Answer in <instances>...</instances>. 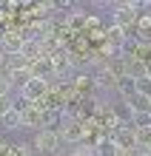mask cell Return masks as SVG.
<instances>
[{
  "mask_svg": "<svg viewBox=\"0 0 151 156\" xmlns=\"http://www.w3.org/2000/svg\"><path fill=\"white\" fill-rule=\"evenodd\" d=\"M23 43H26V31L17 29V26H9L0 34V48L6 51V57H17L23 54Z\"/></svg>",
  "mask_w": 151,
  "mask_h": 156,
  "instance_id": "obj_2",
  "label": "cell"
},
{
  "mask_svg": "<svg viewBox=\"0 0 151 156\" xmlns=\"http://www.w3.org/2000/svg\"><path fill=\"white\" fill-rule=\"evenodd\" d=\"M94 153L97 156H117L120 151H117V145L108 139V136H97L94 139Z\"/></svg>",
  "mask_w": 151,
  "mask_h": 156,
  "instance_id": "obj_13",
  "label": "cell"
},
{
  "mask_svg": "<svg viewBox=\"0 0 151 156\" xmlns=\"http://www.w3.org/2000/svg\"><path fill=\"white\" fill-rule=\"evenodd\" d=\"M69 156H97V153H94V145L80 142V145H74V148L69 151Z\"/></svg>",
  "mask_w": 151,
  "mask_h": 156,
  "instance_id": "obj_15",
  "label": "cell"
},
{
  "mask_svg": "<svg viewBox=\"0 0 151 156\" xmlns=\"http://www.w3.org/2000/svg\"><path fill=\"white\" fill-rule=\"evenodd\" d=\"M148 156H151V153H148Z\"/></svg>",
  "mask_w": 151,
  "mask_h": 156,
  "instance_id": "obj_20",
  "label": "cell"
},
{
  "mask_svg": "<svg viewBox=\"0 0 151 156\" xmlns=\"http://www.w3.org/2000/svg\"><path fill=\"white\" fill-rule=\"evenodd\" d=\"M57 136L63 145H80L83 139H86V133H83V122H77V119H63L60 128H57Z\"/></svg>",
  "mask_w": 151,
  "mask_h": 156,
  "instance_id": "obj_3",
  "label": "cell"
},
{
  "mask_svg": "<svg viewBox=\"0 0 151 156\" xmlns=\"http://www.w3.org/2000/svg\"><path fill=\"white\" fill-rule=\"evenodd\" d=\"M60 136H57V131H37L34 133V139H32V148H34V153L37 156H57L60 153Z\"/></svg>",
  "mask_w": 151,
  "mask_h": 156,
  "instance_id": "obj_1",
  "label": "cell"
},
{
  "mask_svg": "<svg viewBox=\"0 0 151 156\" xmlns=\"http://www.w3.org/2000/svg\"><path fill=\"white\" fill-rule=\"evenodd\" d=\"M20 122H23V128H29V131H46V122H43V111L37 105H29L26 111L20 114Z\"/></svg>",
  "mask_w": 151,
  "mask_h": 156,
  "instance_id": "obj_8",
  "label": "cell"
},
{
  "mask_svg": "<svg viewBox=\"0 0 151 156\" xmlns=\"http://www.w3.org/2000/svg\"><path fill=\"white\" fill-rule=\"evenodd\" d=\"M114 91L120 94V99H123V102H128V99H134V97H137V82L131 80V77H120Z\"/></svg>",
  "mask_w": 151,
  "mask_h": 156,
  "instance_id": "obj_11",
  "label": "cell"
},
{
  "mask_svg": "<svg viewBox=\"0 0 151 156\" xmlns=\"http://www.w3.org/2000/svg\"><path fill=\"white\" fill-rule=\"evenodd\" d=\"M23 57L29 60V62H37V60H43V57H49L43 48V40H32V37H26L23 43Z\"/></svg>",
  "mask_w": 151,
  "mask_h": 156,
  "instance_id": "obj_10",
  "label": "cell"
},
{
  "mask_svg": "<svg viewBox=\"0 0 151 156\" xmlns=\"http://www.w3.org/2000/svg\"><path fill=\"white\" fill-rule=\"evenodd\" d=\"M0 34H3V31H0Z\"/></svg>",
  "mask_w": 151,
  "mask_h": 156,
  "instance_id": "obj_19",
  "label": "cell"
},
{
  "mask_svg": "<svg viewBox=\"0 0 151 156\" xmlns=\"http://www.w3.org/2000/svg\"><path fill=\"white\" fill-rule=\"evenodd\" d=\"M91 80H94V88L106 94V91H114V88H117V80H120V77L108 68V62H106V66H100V68L91 71Z\"/></svg>",
  "mask_w": 151,
  "mask_h": 156,
  "instance_id": "obj_5",
  "label": "cell"
},
{
  "mask_svg": "<svg viewBox=\"0 0 151 156\" xmlns=\"http://www.w3.org/2000/svg\"><path fill=\"white\" fill-rule=\"evenodd\" d=\"M57 156H69V153H57Z\"/></svg>",
  "mask_w": 151,
  "mask_h": 156,
  "instance_id": "obj_18",
  "label": "cell"
},
{
  "mask_svg": "<svg viewBox=\"0 0 151 156\" xmlns=\"http://www.w3.org/2000/svg\"><path fill=\"white\" fill-rule=\"evenodd\" d=\"M128 40H131V37H128V31H126V29H120V26H114V23L106 26V40H103V43L111 45L114 51H123Z\"/></svg>",
  "mask_w": 151,
  "mask_h": 156,
  "instance_id": "obj_7",
  "label": "cell"
},
{
  "mask_svg": "<svg viewBox=\"0 0 151 156\" xmlns=\"http://www.w3.org/2000/svg\"><path fill=\"white\" fill-rule=\"evenodd\" d=\"M20 128H23V122H20V114H17L14 108H12V111H9L3 119H0V131H6V133H12V131H20Z\"/></svg>",
  "mask_w": 151,
  "mask_h": 156,
  "instance_id": "obj_14",
  "label": "cell"
},
{
  "mask_svg": "<svg viewBox=\"0 0 151 156\" xmlns=\"http://www.w3.org/2000/svg\"><path fill=\"white\" fill-rule=\"evenodd\" d=\"M0 97H12V82L3 71H0Z\"/></svg>",
  "mask_w": 151,
  "mask_h": 156,
  "instance_id": "obj_16",
  "label": "cell"
},
{
  "mask_svg": "<svg viewBox=\"0 0 151 156\" xmlns=\"http://www.w3.org/2000/svg\"><path fill=\"white\" fill-rule=\"evenodd\" d=\"M12 105H14V99H12V97H0V119H3L9 111H12Z\"/></svg>",
  "mask_w": 151,
  "mask_h": 156,
  "instance_id": "obj_17",
  "label": "cell"
},
{
  "mask_svg": "<svg viewBox=\"0 0 151 156\" xmlns=\"http://www.w3.org/2000/svg\"><path fill=\"white\" fill-rule=\"evenodd\" d=\"M108 139L117 145V151H140L137 148V136H134V125H120Z\"/></svg>",
  "mask_w": 151,
  "mask_h": 156,
  "instance_id": "obj_4",
  "label": "cell"
},
{
  "mask_svg": "<svg viewBox=\"0 0 151 156\" xmlns=\"http://www.w3.org/2000/svg\"><path fill=\"white\" fill-rule=\"evenodd\" d=\"M123 77H131V80H143L148 77V66L143 60H137V57H123Z\"/></svg>",
  "mask_w": 151,
  "mask_h": 156,
  "instance_id": "obj_9",
  "label": "cell"
},
{
  "mask_svg": "<svg viewBox=\"0 0 151 156\" xmlns=\"http://www.w3.org/2000/svg\"><path fill=\"white\" fill-rule=\"evenodd\" d=\"M69 82L74 85V91H77V94L86 99V102L91 99V94H94V91H97V88H94V80H91V74H89V71H77V74H71V80H69Z\"/></svg>",
  "mask_w": 151,
  "mask_h": 156,
  "instance_id": "obj_6",
  "label": "cell"
},
{
  "mask_svg": "<svg viewBox=\"0 0 151 156\" xmlns=\"http://www.w3.org/2000/svg\"><path fill=\"white\" fill-rule=\"evenodd\" d=\"M126 105H128V111L134 114V119H137V116H145V114H151V99L140 97V94H137L134 99H128Z\"/></svg>",
  "mask_w": 151,
  "mask_h": 156,
  "instance_id": "obj_12",
  "label": "cell"
}]
</instances>
